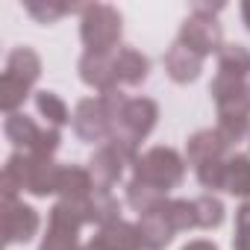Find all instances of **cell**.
I'll return each instance as SVG.
<instances>
[{
	"mask_svg": "<svg viewBox=\"0 0 250 250\" xmlns=\"http://www.w3.org/2000/svg\"><path fill=\"white\" fill-rule=\"evenodd\" d=\"M59 168L50 162V156H36V153H12L3 165V177H0V191L3 200L18 197V191L30 194H50L59 186Z\"/></svg>",
	"mask_w": 250,
	"mask_h": 250,
	"instance_id": "cell-1",
	"label": "cell"
},
{
	"mask_svg": "<svg viewBox=\"0 0 250 250\" xmlns=\"http://www.w3.org/2000/svg\"><path fill=\"white\" fill-rule=\"evenodd\" d=\"M39 74H42V59L30 47H15L6 56V68L0 77V106L6 115H15L18 106H24Z\"/></svg>",
	"mask_w": 250,
	"mask_h": 250,
	"instance_id": "cell-2",
	"label": "cell"
},
{
	"mask_svg": "<svg viewBox=\"0 0 250 250\" xmlns=\"http://www.w3.org/2000/svg\"><path fill=\"white\" fill-rule=\"evenodd\" d=\"M3 133L6 139L12 142V147L18 153H36V156H50L56 147H59V133L50 127V130H42L33 118H27L24 112H15V115H6L3 121Z\"/></svg>",
	"mask_w": 250,
	"mask_h": 250,
	"instance_id": "cell-3",
	"label": "cell"
},
{
	"mask_svg": "<svg viewBox=\"0 0 250 250\" xmlns=\"http://www.w3.org/2000/svg\"><path fill=\"white\" fill-rule=\"evenodd\" d=\"M0 212H3V241L12 247V244H24L36 235L39 229V215L33 206H27L24 200L12 197V200H3L0 203Z\"/></svg>",
	"mask_w": 250,
	"mask_h": 250,
	"instance_id": "cell-4",
	"label": "cell"
},
{
	"mask_svg": "<svg viewBox=\"0 0 250 250\" xmlns=\"http://www.w3.org/2000/svg\"><path fill=\"white\" fill-rule=\"evenodd\" d=\"M118 18L112 9L106 6H97V9H88L85 21H83V39L91 50H106L109 42H115L118 36Z\"/></svg>",
	"mask_w": 250,
	"mask_h": 250,
	"instance_id": "cell-5",
	"label": "cell"
},
{
	"mask_svg": "<svg viewBox=\"0 0 250 250\" xmlns=\"http://www.w3.org/2000/svg\"><path fill=\"white\" fill-rule=\"evenodd\" d=\"M100 118H103L100 103L85 100V103H80V109H77L74 127H77V133H80L83 139H97V136H100Z\"/></svg>",
	"mask_w": 250,
	"mask_h": 250,
	"instance_id": "cell-6",
	"label": "cell"
},
{
	"mask_svg": "<svg viewBox=\"0 0 250 250\" xmlns=\"http://www.w3.org/2000/svg\"><path fill=\"white\" fill-rule=\"evenodd\" d=\"M36 106H39V112L53 124V127H59V124L68 121V109H65V103L53 91H39L36 94Z\"/></svg>",
	"mask_w": 250,
	"mask_h": 250,
	"instance_id": "cell-7",
	"label": "cell"
},
{
	"mask_svg": "<svg viewBox=\"0 0 250 250\" xmlns=\"http://www.w3.org/2000/svg\"><path fill=\"white\" fill-rule=\"evenodd\" d=\"M71 6H62V3H36V0H30L27 3V12L36 18V21H42V24H50V21H56L59 15H65Z\"/></svg>",
	"mask_w": 250,
	"mask_h": 250,
	"instance_id": "cell-8",
	"label": "cell"
},
{
	"mask_svg": "<svg viewBox=\"0 0 250 250\" xmlns=\"http://www.w3.org/2000/svg\"><path fill=\"white\" fill-rule=\"evenodd\" d=\"M186 250H215V247H209V244H203V241H197V244H191V247H186Z\"/></svg>",
	"mask_w": 250,
	"mask_h": 250,
	"instance_id": "cell-9",
	"label": "cell"
}]
</instances>
